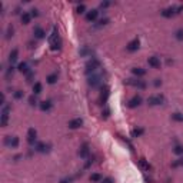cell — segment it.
<instances>
[{
	"instance_id": "5bb4252c",
	"label": "cell",
	"mask_w": 183,
	"mask_h": 183,
	"mask_svg": "<svg viewBox=\"0 0 183 183\" xmlns=\"http://www.w3.org/2000/svg\"><path fill=\"white\" fill-rule=\"evenodd\" d=\"M97 16H99V10L97 9H92V10H89L86 13V20L87 22H95L97 19Z\"/></svg>"
},
{
	"instance_id": "8992f818",
	"label": "cell",
	"mask_w": 183,
	"mask_h": 183,
	"mask_svg": "<svg viewBox=\"0 0 183 183\" xmlns=\"http://www.w3.org/2000/svg\"><path fill=\"white\" fill-rule=\"evenodd\" d=\"M124 83H126V85H129V86L137 87V89H146V83L143 80H140L139 77H137V79H127Z\"/></svg>"
},
{
	"instance_id": "7a4b0ae2",
	"label": "cell",
	"mask_w": 183,
	"mask_h": 183,
	"mask_svg": "<svg viewBox=\"0 0 183 183\" xmlns=\"http://www.w3.org/2000/svg\"><path fill=\"white\" fill-rule=\"evenodd\" d=\"M99 66H100V63H99V60L95 59V57H92V60H89L86 65V75H95V72H96L97 69H99Z\"/></svg>"
},
{
	"instance_id": "b9f144b4",
	"label": "cell",
	"mask_w": 183,
	"mask_h": 183,
	"mask_svg": "<svg viewBox=\"0 0 183 183\" xmlns=\"http://www.w3.org/2000/svg\"><path fill=\"white\" fill-rule=\"evenodd\" d=\"M30 14H32V17H37L39 16V13H37V10H36V9H33Z\"/></svg>"
},
{
	"instance_id": "52a82bcc",
	"label": "cell",
	"mask_w": 183,
	"mask_h": 183,
	"mask_svg": "<svg viewBox=\"0 0 183 183\" xmlns=\"http://www.w3.org/2000/svg\"><path fill=\"white\" fill-rule=\"evenodd\" d=\"M163 102H165V97L162 95H153V96H149V99H147V103L150 106H157V104H162Z\"/></svg>"
},
{
	"instance_id": "3957f363",
	"label": "cell",
	"mask_w": 183,
	"mask_h": 183,
	"mask_svg": "<svg viewBox=\"0 0 183 183\" xmlns=\"http://www.w3.org/2000/svg\"><path fill=\"white\" fill-rule=\"evenodd\" d=\"M9 112H10V106H9V104L3 106V110H2V114H0V126H2V127H6V126H7V122H9Z\"/></svg>"
},
{
	"instance_id": "e0dca14e",
	"label": "cell",
	"mask_w": 183,
	"mask_h": 183,
	"mask_svg": "<svg viewBox=\"0 0 183 183\" xmlns=\"http://www.w3.org/2000/svg\"><path fill=\"white\" fill-rule=\"evenodd\" d=\"M89 153H90V150H89V145H87V143H85V145H82L80 150H79V156L85 159V157L89 156Z\"/></svg>"
},
{
	"instance_id": "484cf974",
	"label": "cell",
	"mask_w": 183,
	"mask_h": 183,
	"mask_svg": "<svg viewBox=\"0 0 183 183\" xmlns=\"http://www.w3.org/2000/svg\"><path fill=\"white\" fill-rule=\"evenodd\" d=\"M90 180H92V182H102L103 178H102V175H100V173H93V175L90 176Z\"/></svg>"
},
{
	"instance_id": "ba28073f",
	"label": "cell",
	"mask_w": 183,
	"mask_h": 183,
	"mask_svg": "<svg viewBox=\"0 0 183 183\" xmlns=\"http://www.w3.org/2000/svg\"><path fill=\"white\" fill-rule=\"evenodd\" d=\"M142 102H143V99H142V96H139V95H135V96L130 99L129 102H127V106H129L130 109H135V108H139L140 104H142Z\"/></svg>"
},
{
	"instance_id": "44dd1931",
	"label": "cell",
	"mask_w": 183,
	"mask_h": 183,
	"mask_svg": "<svg viewBox=\"0 0 183 183\" xmlns=\"http://www.w3.org/2000/svg\"><path fill=\"white\" fill-rule=\"evenodd\" d=\"M132 73H133L136 77H142V76L146 75V70L142 69V67H133V69H132Z\"/></svg>"
},
{
	"instance_id": "1f68e13d",
	"label": "cell",
	"mask_w": 183,
	"mask_h": 183,
	"mask_svg": "<svg viewBox=\"0 0 183 183\" xmlns=\"http://www.w3.org/2000/svg\"><path fill=\"white\" fill-rule=\"evenodd\" d=\"M143 132H145L143 129H135L133 132H132V136H133V137H137V136L143 135Z\"/></svg>"
},
{
	"instance_id": "4316f807",
	"label": "cell",
	"mask_w": 183,
	"mask_h": 183,
	"mask_svg": "<svg viewBox=\"0 0 183 183\" xmlns=\"http://www.w3.org/2000/svg\"><path fill=\"white\" fill-rule=\"evenodd\" d=\"M13 33H14V27L11 26H9L7 27V32H6V39H10V37H13Z\"/></svg>"
},
{
	"instance_id": "603a6c76",
	"label": "cell",
	"mask_w": 183,
	"mask_h": 183,
	"mask_svg": "<svg viewBox=\"0 0 183 183\" xmlns=\"http://www.w3.org/2000/svg\"><path fill=\"white\" fill-rule=\"evenodd\" d=\"M17 70H19V72H22V73H29V72H30V70H29V65H27L26 62L19 63V66H17Z\"/></svg>"
},
{
	"instance_id": "5b68a950",
	"label": "cell",
	"mask_w": 183,
	"mask_h": 183,
	"mask_svg": "<svg viewBox=\"0 0 183 183\" xmlns=\"http://www.w3.org/2000/svg\"><path fill=\"white\" fill-rule=\"evenodd\" d=\"M5 145L10 149H16L19 146V137L16 136H6L5 137Z\"/></svg>"
},
{
	"instance_id": "83f0119b",
	"label": "cell",
	"mask_w": 183,
	"mask_h": 183,
	"mask_svg": "<svg viewBox=\"0 0 183 183\" xmlns=\"http://www.w3.org/2000/svg\"><path fill=\"white\" fill-rule=\"evenodd\" d=\"M139 165H140V167H142L143 170H149V169H150L149 163H146L145 159H140V160H139Z\"/></svg>"
},
{
	"instance_id": "8d00e7d4",
	"label": "cell",
	"mask_w": 183,
	"mask_h": 183,
	"mask_svg": "<svg viewBox=\"0 0 183 183\" xmlns=\"http://www.w3.org/2000/svg\"><path fill=\"white\" fill-rule=\"evenodd\" d=\"M178 166H183V159H179L173 163V167H178Z\"/></svg>"
},
{
	"instance_id": "30bf717a",
	"label": "cell",
	"mask_w": 183,
	"mask_h": 183,
	"mask_svg": "<svg viewBox=\"0 0 183 183\" xmlns=\"http://www.w3.org/2000/svg\"><path fill=\"white\" fill-rule=\"evenodd\" d=\"M139 46H140V40L136 37V39H133L132 42H129V43H127V46H126V50H127V52H136V50L139 49Z\"/></svg>"
},
{
	"instance_id": "f35d334b",
	"label": "cell",
	"mask_w": 183,
	"mask_h": 183,
	"mask_svg": "<svg viewBox=\"0 0 183 183\" xmlns=\"http://www.w3.org/2000/svg\"><path fill=\"white\" fill-rule=\"evenodd\" d=\"M102 183H114V180L112 178H104L102 180Z\"/></svg>"
},
{
	"instance_id": "f546056e",
	"label": "cell",
	"mask_w": 183,
	"mask_h": 183,
	"mask_svg": "<svg viewBox=\"0 0 183 183\" xmlns=\"http://www.w3.org/2000/svg\"><path fill=\"white\" fill-rule=\"evenodd\" d=\"M172 119L173 120H176V122H183V114L182 113H173Z\"/></svg>"
},
{
	"instance_id": "f1b7e54d",
	"label": "cell",
	"mask_w": 183,
	"mask_h": 183,
	"mask_svg": "<svg viewBox=\"0 0 183 183\" xmlns=\"http://www.w3.org/2000/svg\"><path fill=\"white\" fill-rule=\"evenodd\" d=\"M173 152L176 153V155H183V146L182 145H176L173 147Z\"/></svg>"
},
{
	"instance_id": "ee69618b",
	"label": "cell",
	"mask_w": 183,
	"mask_h": 183,
	"mask_svg": "<svg viewBox=\"0 0 183 183\" xmlns=\"http://www.w3.org/2000/svg\"><path fill=\"white\" fill-rule=\"evenodd\" d=\"M0 102H2V104H5V95H2V97H0Z\"/></svg>"
},
{
	"instance_id": "9c48e42d",
	"label": "cell",
	"mask_w": 183,
	"mask_h": 183,
	"mask_svg": "<svg viewBox=\"0 0 183 183\" xmlns=\"http://www.w3.org/2000/svg\"><path fill=\"white\" fill-rule=\"evenodd\" d=\"M175 14H178V11H176V7L175 6H170V7H167L165 10H162V16L166 17V19H170L173 17Z\"/></svg>"
},
{
	"instance_id": "7c38bea8",
	"label": "cell",
	"mask_w": 183,
	"mask_h": 183,
	"mask_svg": "<svg viewBox=\"0 0 183 183\" xmlns=\"http://www.w3.org/2000/svg\"><path fill=\"white\" fill-rule=\"evenodd\" d=\"M147 63H149V66H152L153 69H160V59L159 57H156V56H152V57H149L147 59Z\"/></svg>"
},
{
	"instance_id": "d6986e66",
	"label": "cell",
	"mask_w": 183,
	"mask_h": 183,
	"mask_svg": "<svg viewBox=\"0 0 183 183\" xmlns=\"http://www.w3.org/2000/svg\"><path fill=\"white\" fill-rule=\"evenodd\" d=\"M39 108H40V110H43V112H47V110H50V109H52V102H50V100H44V102H40Z\"/></svg>"
},
{
	"instance_id": "60d3db41",
	"label": "cell",
	"mask_w": 183,
	"mask_h": 183,
	"mask_svg": "<svg viewBox=\"0 0 183 183\" xmlns=\"http://www.w3.org/2000/svg\"><path fill=\"white\" fill-rule=\"evenodd\" d=\"M153 85H155L156 87H159L162 85V80H160V79H155V83H153Z\"/></svg>"
},
{
	"instance_id": "2e32d148",
	"label": "cell",
	"mask_w": 183,
	"mask_h": 183,
	"mask_svg": "<svg viewBox=\"0 0 183 183\" xmlns=\"http://www.w3.org/2000/svg\"><path fill=\"white\" fill-rule=\"evenodd\" d=\"M100 76L99 75H92L90 77H89V85H90L92 87H96V86H99L100 85Z\"/></svg>"
},
{
	"instance_id": "ffe728a7",
	"label": "cell",
	"mask_w": 183,
	"mask_h": 183,
	"mask_svg": "<svg viewBox=\"0 0 183 183\" xmlns=\"http://www.w3.org/2000/svg\"><path fill=\"white\" fill-rule=\"evenodd\" d=\"M17 57H19V50H17V49H13L10 52V54H9V62L13 65V63L17 60Z\"/></svg>"
},
{
	"instance_id": "4dcf8cb0",
	"label": "cell",
	"mask_w": 183,
	"mask_h": 183,
	"mask_svg": "<svg viewBox=\"0 0 183 183\" xmlns=\"http://www.w3.org/2000/svg\"><path fill=\"white\" fill-rule=\"evenodd\" d=\"M175 37L178 39V40H183V29H179V30H176V33H175Z\"/></svg>"
},
{
	"instance_id": "d6a6232c",
	"label": "cell",
	"mask_w": 183,
	"mask_h": 183,
	"mask_svg": "<svg viewBox=\"0 0 183 183\" xmlns=\"http://www.w3.org/2000/svg\"><path fill=\"white\" fill-rule=\"evenodd\" d=\"M76 11H77L79 14L85 13V11H86V6H85V5H79V6H77V9H76Z\"/></svg>"
},
{
	"instance_id": "9a60e30c",
	"label": "cell",
	"mask_w": 183,
	"mask_h": 183,
	"mask_svg": "<svg viewBox=\"0 0 183 183\" xmlns=\"http://www.w3.org/2000/svg\"><path fill=\"white\" fill-rule=\"evenodd\" d=\"M109 86H103L102 87V93H100V103L104 104V103L108 102V97H109Z\"/></svg>"
},
{
	"instance_id": "7402d4cb",
	"label": "cell",
	"mask_w": 183,
	"mask_h": 183,
	"mask_svg": "<svg viewBox=\"0 0 183 183\" xmlns=\"http://www.w3.org/2000/svg\"><path fill=\"white\" fill-rule=\"evenodd\" d=\"M20 20H22L23 24H29V23H30V20H32V14L26 11V13H23L22 16H20Z\"/></svg>"
},
{
	"instance_id": "ac0fdd59",
	"label": "cell",
	"mask_w": 183,
	"mask_h": 183,
	"mask_svg": "<svg viewBox=\"0 0 183 183\" xmlns=\"http://www.w3.org/2000/svg\"><path fill=\"white\" fill-rule=\"evenodd\" d=\"M33 33H34V37L36 39H43L44 36H46V32H44L42 27H34Z\"/></svg>"
},
{
	"instance_id": "277c9868",
	"label": "cell",
	"mask_w": 183,
	"mask_h": 183,
	"mask_svg": "<svg viewBox=\"0 0 183 183\" xmlns=\"http://www.w3.org/2000/svg\"><path fill=\"white\" fill-rule=\"evenodd\" d=\"M36 140H37V132H36L34 127H30V129L27 130V143L30 146H33L37 143Z\"/></svg>"
},
{
	"instance_id": "7bdbcfd3",
	"label": "cell",
	"mask_w": 183,
	"mask_h": 183,
	"mask_svg": "<svg viewBox=\"0 0 183 183\" xmlns=\"http://www.w3.org/2000/svg\"><path fill=\"white\" fill-rule=\"evenodd\" d=\"M109 5H110L109 2H104V3H100V7H102V9H104V7H108Z\"/></svg>"
},
{
	"instance_id": "cb8c5ba5",
	"label": "cell",
	"mask_w": 183,
	"mask_h": 183,
	"mask_svg": "<svg viewBox=\"0 0 183 183\" xmlns=\"http://www.w3.org/2000/svg\"><path fill=\"white\" fill-rule=\"evenodd\" d=\"M57 77H59V75H57V73H52V75H49V76H47L46 82H47L49 85H54V83L57 82Z\"/></svg>"
},
{
	"instance_id": "ab89813d",
	"label": "cell",
	"mask_w": 183,
	"mask_h": 183,
	"mask_svg": "<svg viewBox=\"0 0 183 183\" xmlns=\"http://www.w3.org/2000/svg\"><path fill=\"white\" fill-rule=\"evenodd\" d=\"M72 180H73L72 178H65V179L60 180V183H72Z\"/></svg>"
},
{
	"instance_id": "d590c367",
	"label": "cell",
	"mask_w": 183,
	"mask_h": 183,
	"mask_svg": "<svg viewBox=\"0 0 183 183\" xmlns=\"http://www.w3.org/2000/svg\"><path fill=\"white\" fill-rule=\"evenodd\" d=\"M13 72H14V67H13V66H11V67H9L7 73H6V77H7V79H10V76H13Z\"/></svg>"
},
{
	"instance_id": "d4e9b609",
	"label": "cell",
	"mask_w": 183,
	"mask_h": 183,
	"mask_svg": "<svg viewBox=\"0 0 183 183\" xmlns=\"http://www.w3.org/2000/svg\"><path fill=\"white\" fill-rule=\"evenodd\" d=\"M42 90H43V86H42V83H34L33 85V95H40L42 93Z\"/></svg>"
},
{
	"instance_id": "6da1fadb",
	"label": "cell",
	"mask_w": 183,
	"mask_h": 183,
	"mask_svg": "<svg viewBox=\"0 0 183 183\" xmlns=\"http://www.w3.org/2000/svg\"><path fill=\"white\" fill-rule=\"evenodd\" d=\"M49 44H50V49H52L53 52L62 49V39H60L57 27H53V30L50 33V36H49Z\"/></svg>"
},
{
	"instance_id": "4fadbf2b",
	"label": "cell",
	"mask_w": 183,
	"mask_h": 183,
	"mask_svg": "<svg viewBox=\"0 0 183 183\" xmlns=\"http://www.w3.org/2000/svg\"><path fill=\"white\" fill-rule=\"evenodd\" d=\"M49 147H50V146L46 145L44 142H37V143L34 145V149H36V152H39V153H46V152H49Z\"/></svg>"
},
{
	"instance_id": "836d02e7",
	"label": "cell",
	"mask_w": 183,
	"mask_h": 183,
	"mask_svg": "<svg viewBox=\"0 0 183 183\" xmlns=\"http://www.w3.org/2000/svg\"><path fill=\"white\" fill-rule=\"evenodd\" d=\"M29 103H30L32 106H34V104L37 103V100H36V95H32V96L29 97Z\"/></svg>"
},
{
	"instance_id": "8fae6325",
	"label": "cell",
	"mask_w": 183,
	"mask_h": 183,
	"mask_svg": "<svg viewBox=\"0 0 183 183\" xmlns=\"http://www.w3.org/2000/svg\"><path fill=\"white\" fill-rule=\"evenodd\" d=\"M82 124H83V119L76 117V119H72L67 126H69V129H79V127H82Z\"/></svg>"
},
{
	"instance_id": "74e56055",
	"label": "cell",
	"mask_w": 183,
	"mask_h": 183,
	"mask_svg": "<svg viewBox=\"0 0 183 183\" xmlns=\"http://www.w3.org/2000/svg\"><path fill=\"white\" fill-rule=\"evenodd\" d=\"M108 23H109V19H102V20L99 22V24H97V26H106Z\"/></svg>"
},
{
	"instance_id": "e575fe53",
	"label": "cell",
	"mask_w": 183,
	"mask_h": 183,
	"mask_svg": "<svg viewBox=\"0 0 183 183\" xmlns=\"http://www.w3.org/2000/svg\"><path fill=\"white\" fill-rule=\"evenodd\" d=\"M23 96H24V93H23L22 90H17V92H14V99H22Z\"/></svg>"
}]
</instances>
